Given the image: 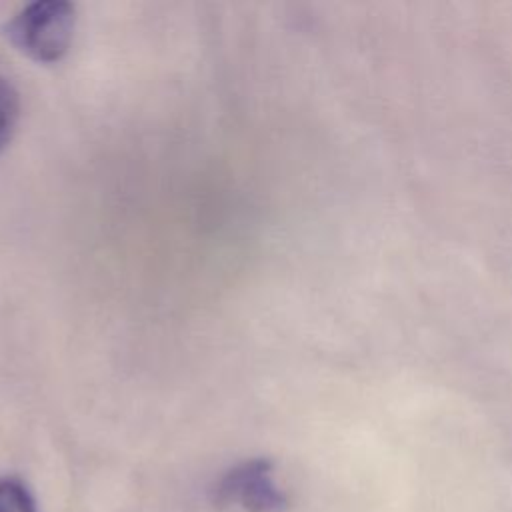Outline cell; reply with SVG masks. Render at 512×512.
<instances>
[{"instance_id":"1","label":"cell","mask_w":512,"mask_h":512,"mask_svg":"<svg viewBox=\"0 0 512 512\" xmlns=\"http://www.w3.org/2000/svg\"><path fill=\"white\" fill-rule=\"evenodd\" d=\"M76 12L66 0H36L8 24L10 42L38 62L60 60L72 42Z\"/></svg>"},{"instance_id":"2","label":"cell","mask_w":512,"mask_h":512,"mask_svg":"<svg viewBox=\"0 0 512 512\" xmlns=\"http://www.w3.org/2000/svg\"><path fill=\"white\" fill-rule=\"evenodd\" d=\"M218 504H238L246 512H286L288 496L276 486L272 462L254 458L228 470L216 486Z\"/></svg>"},{"instance_id":"3","label":"cell","mask_w":512,"mask_h":512,"mask_svg":"<svg viewBox=\"0 0 512 512\" xmlns=\"http://www.w3.org/2000/svg\"><path fill=\"white\" fill-rule=\"evenodd\" d=\"M18 110L20 102L14 84L8 78L0 76V154L12 140L18 122Z\"/></svg>"},{"instance_id":"4","label":"cell","mask_w":512,"mask_h":512,"mask_svg":"<svg viewBox=\"0 0 512 512\" xmlns=\"http://www.w3.org/2000/svg\"><path fill=\"white\" fill-rule=\"evenodd\" d=\"M0 512H38L32 492L20 478H0Z\"/></svg>"}]
</instances>
